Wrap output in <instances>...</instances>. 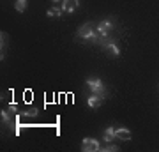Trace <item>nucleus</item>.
<instances>
[{
    "mask_svg": "<svg viewBox=\"0 0 159 152\" xmlns=\"http://www.w3.org/2000/svg\"><path fill=\"white\" fill-rule=\"evenodd\" d=\"M81 150L83 152H97V150H101V147H99V141L94 140V138H83Z\"/></svg>",
    "mask_w": 159,
    "mask_h": 152,
    "instance_id": "1",
    "label": "nucleus"
},
{
    "mask_svg": "<svg viewBox=\"0 0 159 152\" xmlns=\"http://www.w3.org/2000/svg\"><path fill=\"white\" fill-rule=\"evenodd\" d=\"M87 85H89V89L94 92V94H99V96H104V85H102V81L101 80H97V78H94V80H87Z\"/></svg>",
    "mask_w": 159,
    "mask_h": 152,
    "instance_id": "2",
    "label": "nucleus"
},
{
    "mask_svg": "<svg viewBox=\"0 0 159 152\" xmlns=\"http://www.w3.org/2000/svg\"><path fill=\"white\" fill-rule=\"evenodd\" d=\"M92 35H94V30H92V25L90 23H85V25H81L78 30V37H83V39H90Z\"/></svg>",
    "mask_w": 159,
    "mask_h": 152,
    "instance_id": "3",
    "label": "nucleus"
},
{
    "mask_svg": "<svg viewBox=\"0 0 159 152\" xmlns=\"http://www.w3.org/2000/svg\"><path fill=\"white\" fill-rule=\"evenodd\" d=\"M104 103V96H99V94H92L89 99H87V104L90 108H99Z\"/></svg>",
    "mask_w": 159,
    "mask_h": 152,
    "instance_id": "4",
    "label": "nucleus"
},
{
    "mask_svg": "<svg viewBox=\"0 0 159 152\" xmlns=\"http://www.w3.org/2000/svg\"><path fill=\"white\" fill-rule=\"evenodd\" d=\"M80 7V0H64L62 2V9L66 12H74Z\"/></svg>",
    "mask_w": 159,
    "mask_h": 152,
    "instance_id": "5",
    "label": "nucleus"
},
{
    "mask_svg": "<svg viewBox=\"0 0 159 152\" xmlns=\"http://www.w3.org/2000/svg\"><path fill=\"white\" fill-rule=\"evenodd\" d=\"M102 50L106 51L110 57H119L120 55V50L117 48V44L111 43V41H110V43H104V44H102Z\"/></svg>",
    "mask_w": 159,
    "mask_h": 152,
    "instance_id": "6",
    "label": "nucleus"
},
{
    "mask_svg": "<svg viewBox=\"0 0 159 152\" xmlns=\"http://www.w3.org/2000/svg\"><path fill=\"white\" fill-rule=\"evenodd\" d=\"M115 138H120V140H131V131L129 129H125V127H117L115 129Z\"/></svg>",
    "mask_w": 159,
    "mask_h": 152,
    "instance_id": "7",
    "label": "nucleus"
},
{
    "mask_svg": "<svg viewBox=\"0 0 159 152\" xmlns=\"http://www.w3.org/2000/svg\"><path fill=\"white\" fill-rule=\"evenodd\" d=\"M110 28H111V21H101L99 23V25H97V30H99V32H108Z\"/></svg>",
    "mask_w": 159,
    "mask_h": 152,
    "instance_id": "8",
    "label": "nucleus"
},
{
    "mask_svg": "<svg viewBox=\"0 0 159 152\" xmlns=\"http://www.w3.org/2000/svg\"><path fill=\"white\" fill-rule=\"evenodd\" d=\"M62 11H64V9H58V7H51V9H48L46 16H48V18H51V16H62Z\"/></svg>",
    "mask_w": 159,
    "mask_h": 152,
    "instance_id": "9",
    "label": "nucleus"
},
{
    "mask_svg": "<svg viewBox=\"0 0 159 152\" xmlns=\"http://www.w3.org/2000/svg\"><path fill=\"white\" fill-rule=\"evenodd\" d=\"M14 7H16L18 12H23L27 9V0H16V2H14Z\"/></svg>",
    "mask_w": 159,
    "mask_h": 152,
    "instance_id": "10",
    "label": "nucleus"
},
{
    "mask_svg": "<svg viewBox=\"0 0 159 152\" xmlns=\"http://www.w3.org/2000/svg\"><path fill=\"white\" fill-rule=\"evenodd\" d=\"M7 34H4V32H2V53H0V58H2V60H4V58H6V46H7Z\"/></svg>",
    "mask_w": 159,
    "mask_h": 152,
    "instance_id": "11",
    "label": "nucleus"
},
{
    "mask_svg": "<svg viewBox=\"0 0 159 152\" xmlns=\"http://www.w3.org/2000/svg\"><path fill=\"white\" fill-rule=\"evenodd\" d=\"M115 138V127H108L106 135H104V141H111Z\"/></svg>",
    "mask_w": 159,
    "mask_h": 152,
    "instance_id": "12",
    "label": "nucleus"
},
{
    "mask_svg": "<svg viewBox=\"0 0 159 152\" xmlns=\"http://www.w3.org/2000/svg\"><path fill=\"white\" fill-rule=\"evenodd\" d=\"M2 120H4V122H7V124H11V117H9V112H6V110L2 112Z\"/></svg>",
    "mask_w": 159,
    "mask_h": 152,
    "instance_id": "13",
    "label": "nucleus"
},
{
    "mask_svg": "<svg viewBox=\"0 0 159 152\" xmlns=\"http://www.w3.org/2000/svg\"><path fill=\"white\" fill-rule=\"evenodd\" d=\"M37 110H29V112H25L23 113V115H25V117H37Z\"/></svg>",
    "mask_w": 159,
    "mask_h": 152,
    "instance_id": "14",
    "label": "nucleus"
},
{
    "mask_svg": "<svg viewBox=\"0 0 159 152\" xmlns=\"http://www.w3.org/2000/svg\"><path fill=\"white\" fill-rule=\"evenodd\" d=\"M104 152H111V150H119V147H115V145H108V147H104L102 149Z\"/></svg>",
    "mask_w": 159,
    "mask_h": 152,
    "instance_id": "15",
    "label": "nucleus"
},
{
    "mask_svg": "<svg viewBox=\"0 0 159 152\" xmlns=\"http://www.w3.org/2000/svg\"><path fill=\"white\" fill-rule=\"evenodd\" d=\"M53 2H58V0H53Z\"/></svg>",
    "mask_w": 159,
    "mask_h": 152,
    "instance_id": "16",
    "label": "nucleus"
}]
</instances>
